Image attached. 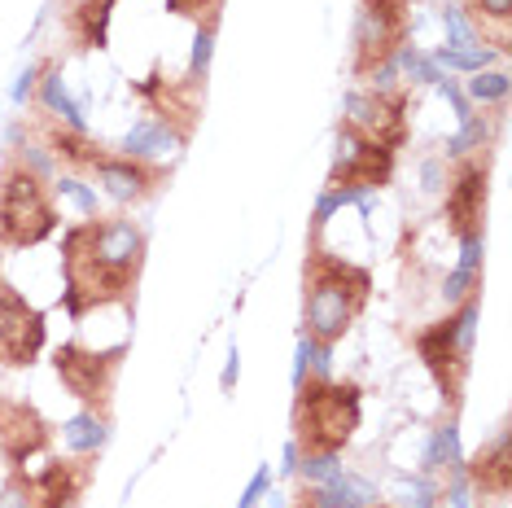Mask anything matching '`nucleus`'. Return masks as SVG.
I'll use <instances>...</instances> for the list:
<instances>
[{"label":"nucleus","instance_id":"nucleus-1","mask_svg":"<svg viewBox=\"0 0 512 508\" xmlns=\"http://www.w3.org/2000/svg\"><path fill=\"white\" fill-rule=\"evenodd\" d=\"M66 311L79 320L88 307L123 303L145 263V233L132 219H88L66 228Z\"/></svg>","mask_w":512,"mask_h":508},{"label":"nucleus","instance_id":"nucleus-2","mask_svg":"<svg viewBox=\"0 0 512 508\" xmlns=\"http://www.w3.org/2000/svg\"><path fill=\"white\" fill-rule=\"evenodd\" d=\"M307 290H302V325H307L311 342H342L351 333L355 316L368 303L372 290V276L355 263L337 259V254H324L320 246H311L307 259Z\"/></svg>","mask_w":512,"mask_h":508},{"label":"nucleus","instance_id":"nucleus-3","mask_svg":"<svg viewBox=\"0 0 512 508\" xmlns=\"http://www.w3.org/2000/svg\"><path fill=\"white\" fill-rule=\"evenodd\" d=\"M359 430V386L355 381H302L294 399V443L298 452H333Z\"/></svg>","mask_w":512,"mask_h":508},{"label":"nucleus","instance_id":"nucleus-4","mask_svg":"<svg viewBox=\"0 0 512 508\" xmlns=\"http://www.w3.org/2000/svg\"><path fill=\"white\" fill-rule=\"evenodd\" d=\"M57 211L36 171L22 163H5L0 171V250H27L53 237Z\"/></svg>","mask_w":512,"mask_h":508},{"label":"nucleus","instance_id":"nucleus-5","mask_svg":"<svg viewBox=\"0 0 512 508\" xmlns=\"http://www.w3.org/2000/svg\"><path fill=\"white\" fill-rule=\"evenodd\" d=\"M477 311H482V294L473 290L469 298H460L456 316L438 320L434 329H425L421 338H416V351H421L425 368L434 373L438 390L451 403L460 399L464 373H469V355H473V338H477Z\"/></svg>","mask_w":512,"mask_h":508},{"label":"nucleus","instance_id":"nucleus-6","mask_svg":"<svg viewBox=\"0 0 512 508\" xmlns=\"http://www.w3.org/2000/svg\"><path fill=\"white\" fill-rule=\"evenodd\" d=\"M412 0H359L355 9V75L368 79L407 44Z\"/></svg>","mask_w":512,"mask_h":508},{"label":"nucleus","instance_id":"nucleus-7","mask_svg":"<svg viewBox=\"0 0 512 508\" xmlns=\"http://www.w3.org/2000/svg\"><path fill=\"white\" fill-rule=\"evenodd\" d=\"M119 360H123V346L119 351H88L79 342H66V346H57L53 368L79 403H88L92 412H110V390H114Z\"/></svg>","mask_w":512,"mask_h":508},{"label":"nucleus","instance_id":"nucleus-8","mask_svg":"<svg viewBox=\"0 0 512 508\" xmlns=\"http://www.w3.org/2000/svg\"><path fill=\"white\" fill-rule=\"evenodd\" d=\"M390 171H394V149L368 141V136H359L355 127L342 123V132H337V158H333L329 189L368 193V189L390 184Z\"/></svg>","mask_w":512,"mask_h":508},{"label":"nucleus","instance_id":"nucleus-9","mask_svg":"<svg viewBox=\"0 0 512 508\" xmlns=\"http://www.w3.org/2000/svg\"><path fill=\"white\" fill-rule=\"evenodd\" d=\"M44 351V311H36L14 285L0 281V364L31 368Z\"/></svg>","mask_w":512,"mask_h":508},{"label":"nucleus","instance_id":"nucleus-10","mask_svg":"<svg viewBox=\"0 0 512 508\" xmlns=\"http://www.w3.org/2000/svg\"><path fill=\"white\" fill-rule=\"evenodd\" d=\"M403 110H407V97L394 88L351 92V97H346V127H355L359 136H368V141H377L386 149H399L407 136Z\"/></svg>","mask_w":512,"mask_h":508},{"label":"nucleus","instance_id":"nucleus-11","mask_svg":"<svg viewBox=\"0 0 512 508\" xmlns=\"http://www.w3.org/2000/svg\"><path fill=\"white\" fill-rule=\"evenodd\" d=\"M44 443H49V425L40 412L22 399H0V456L18 469L44 452Z\"/></svg>","mask_w":512,"mask_h":508},{"label":"nucleus","instance_id":"nucleus-12","mask_svg":"<svg viewBox=\"0 0 512 508\" xmlns=\"http://www.w3.org/2000/svg\"><path fill=\"white\" fill-rule=\"evenodd\" d=\"M482 215H486V163H460L456 180H451V193H447V224L451 233L464 237V233H482Z\"/></svg>","mask_w":512,"mask_h":508},{"label":"nucleus","instance_id":"nucleus-13","mask_svg":"<svg viewBox=\"0 0 512 508\" xmlns=\"http://www.w3.org/2000/svg\"><path fill=\"white\" fill-rule=\"evenodd\" d=\"M92 171H97V184L110 193L114 202H141L158 189V180H162V171L154 163L123 158V154H101Z\"/></svg>","mask_w":512,"mask_h":508},{"label":"nucleus","instance_id":"nucleus-14","mask_svg":"<svg viewBox=\"0 0 512 508\" xmlns=\"http://www.w3.org/2000/svg\"><path fill=\"white\" fill-rule=\"evenodd\" d=\"M31 482H36V508H79V495L88 487V465L84 460H53Z\"/></svg>","mask_w":512,"mask_h":508},{"label":"nucleus","instance_id":"nucleus-15","mask_svg":"<svg viewBox=\"0 0 512 508\" xmlns=\"http://www.w3.org/2000/svg\"><path fill=\"white\" fill-rule=\"evenodd\" d=\"M469 482L486 495V500H499V495H508V487H512V447H508V430H499L495 443H486L482 452L473 456Z\"/></svg>","mask_w":512,"mask_h":508},{"label":"nucleus","instance_id":"nucleus-16","mask_svg":"<svg viewBox=\"0 0 512 508\" xmlns=\"http://www.w3.org/2000/svg\"><path fill=\"white\" fill-rule=\"evenodd\" d=\"M184 127H171L167 119H145L123 136V158H141V163H158V158L176 154L184 145Z\"/></svg>","mask_w":512,"mask_h":508},{"label":"nucleus","instance_id":"nucleus-17","mask_svg":"<svg viewBox=\"0 0 512 508\" xmlns=\"http://www.w3.org/2000/svg\"><path fill=\"white\" fill-rule=\"evenodd\" d=\"M460 14L469 18L477 44H491L495 53L508 49V40H512V0H464Z\"/></svg>","mask_w":512,"mask_h":508},{"label":"nucleus","instance_id":"nucleus-18","mask_svg":"<svg viewBox=\"0 0 512 508\" xmlns=\"http://www.w3.org/2000/svg\"><path fill=\"white\" fill-rule=\"evenodd\" d=\"M62 438H66V447H71L75 456H97L101 447H106V438H110V412L84 408L79 417H71L62 425Z\"/></svg>","mask_w":512,"mask_h":508},{"label":"nucleus","instance_id":"nucleus-19","mask_svg":"<svg viewBox=\"0 0 512 508\" xmlns=\"http://www.w3.org/2000/svg\"><path fill=\"white\" fill-rule=\"evenodd\" d=\"M40 101H44V110H49V114H62L71 132H88L84 110H79V101L62 84V71H44V79H40Z\"/></svg>","mask_w":512,"mask_h":508},{"label":"nucleus","instance_id":"nucleus-20","mask_svg":"<svg viewBox=\"0 0 512 508\" xmlns=\"http://www.w3.org/2000/svg\"><path fill=\"white\" fill-rule=\"evenodd\" d=\"M49 149L71 167H97V158L106 154L101 145L88 141V132H71V127H49Z\"/></svg>","mask_w":512,"mask_h":508},{"label":"nucleus","instance_id":"nucleus-21","mask_svg":"<svg viewBox=\"0 0 512 508\" xmlns=\"http://www.w3.org/2000/svg\"><path fill=\"white\" fill-rule=\"evenodd\" d=\"M460 465H464L460 460V430H456V421H447L434 430V438H429L425 469H460Z\"/></svg>","mask_w":512,"mask_h":508},{"label":"nucleus","instance_id":"nucleus-22","mask_svg":"<svg viewBox=\"0 0 512 508\" xmlns=\"http://www.w3.org/2000/svg\"><path fill=\"white\" fill-rule=\"evenodd\" d=\"M495 49H482V44H464V49H442L434 53V66H447V71H469V75H477V71H486V66L495 62Z\"/></svg>","mask_w":512,"mask_h":508},{"label":"nucleus","instance_id":"nucleus-23","mask_svg":"<svg viewBox=\"0 0 512 508\" xmlns=\"http://www.w3.org/2000/svg\"><path fill=\"white\" fill-rule=\"evenodd\" d=\"M298 473H302V487H324V482L342 478V456L333 452H298Z\"/></svg>","mask_w":512,"mask_h":508},{"label":"nucleus","instance_id":"nucleus-24","mask_svg":"<svg viewBox=\"0 0 512 508\" xmlns=\"http://www.w3.org/2000/svg\"><path fill=\"white\" fill-rule=\"evenodd\" d=\"M469 97L477 106H495V101L508 97V75L504 71H477L469 79Z\"/></svg>","mask_w":512,"mask_h":508},{"label":"nucleus","instance_id":"nucleus-25","mask_svg":"<svg viewBox=\"0 0 512 508\" xmlns=\"http://www.w3.org/2000/svg\"><path fill=\"white\" fill-rule=\"evenodd\" d=\"M0 508H36V482L22 469L9 473V482L0 487Z\"/></svg>","mask_w":512,"mask_h":508},{"label":"nucleus","instance_id":"nucleus-26","mask_svg":"<svg viewBox=\"0 0 512 508\" xmlns=\"http://www.w3.org/2000/svg\"><path fill=\"white\" fill-rule=\"evenodd\" d=\"M399 504L403 508H434L438 504V491H434V482H425V478H399Z\"/></svg>","mask_w":512,"mask_h":508},{"label":"nucleus","instance_id":"nucleus-27","mask_svg":"<svg viewBox=\"0 0 512 508\" xmlns=\"http://www.w3.org/2000/svg\"><path fill=\"white\" fill-rule=\"evenodd\" d=\"M211 53H215V27H211V22H202V27H197V40H193V62H189L193 79H206Z\"/></svg>","mask_w":512,"mask_h":508},{"label":"nucleus","instance_id":"nucleus-28","mask_svg":"<svg viewBox=\"0 0 512 508\" xmlns=\"http://www.w3.org/2000/svg\"><path fill=\"white\" fill-rule=\"evenodd\" d=\"M57 189H62L66 198H71V202H75V206H79V211H84L88 219H97V193L84 189V184H79L75 176H62V180H57Z\"/></svg>","mask_w":512,"mask_h":508},{"label":"nucleus","instance_id":"nucleus-29","mask_svg":"<svg viewBox=\"0 0 512 508\" xmlns=\"http://www.w3.org/2000/svg\"><path fill=\"white\" fill-rule=\"evenodd\" d=\"M267 487H272V469L263 465V469L250 478V487H246V495L237 500V508H259V504H263V495H267Z\"/></svg>","mask_w":512,"mask_h":508},{"label":"nucleus","instance_id":"nucleus-30","mask_svg":"<svg viewBox=\"0 0 512 508\" xmlns=\"http://www.w3.org/2000/svg\"><path fill=\"white\" fill-rule=\"evenodd\" d=\"M473 281H477V272L456 268V272L447 276V285H442V294H447L451 303H460V298H469V294H473Z\"/></svg>","mask_w":512,"mask_h":508},{"label":"nucleus","instance_id":"nucleus-31","mask_svg":"<svg viewBox=\"0 0 512 508\" xmlns=\"http://www.w3.org/2000/svg\"><path fill=\"white\" fill-rule=\"evenodd\" d=\"M167 5L176 9V14H197V18L206 14V22H215V27H219V14H215L219 0H167Z\"/></svg>","mask_w":512,"mask_h":508},{"label":"nucleus","instance_id":"nucleus-32","mask_svg":"<svg viewBox=\"0 0 512 508\" xmlns=\"http://www.w3.org/2000/svg\"><path fill=\"white\" fill-rule=\"evenodd\" d=\"M477 263H482V233H464L460 237V268L477 272Z\"/></svg>","mask_w":512,"mask_h":508},{"label":"nucleus","instance_id":"nucleus-33","mask_svg":"<svg viewBox=\"0 0 512 508\" xmlns=\"http://www.w3.org/2000/svg\"><path fill=\"white\" fill-rule=\"evenodd\" d=\"M40 75H44V71H40V66H27V71H22V75H18V84H14V101H18V106H22V101H27V97H31V88H36V84H40Z\"/></svg>","mask_w":512,"mask_h":508},{"label":"nucleus","instance_id":"nucleus-34","mask_svg":"<svg viewBox=\"0 0 512 508\" xmlns=\"http://www.w3.org/2000/svg\"><path fill=\"white\" fill-rule=\"evenodd\" d=\"M451 508H469V482L464 478L451 482Z\"/></svg>","mask_w":512,"mask_h":508},{"label":"nucleus","instance_id":"nucleus-35","mask_svg":"<svg viewBox=\"0 0 512 508\" xmlns=\"http://www.w3.org/2000/svg\"><path fill=\"white\" fill-rule=\"evenodd\" d=\"M237 360H241V355L232 351V355H228V368H224V390H228L232 381H237V373H241V364H237Z\"/></svg>","mask_w":512,"mask_h":508},{"label":"nucleus","instance_id":"nucleus-36","mask_svg":"<svg viewBox=\"0 0 512 508\" xmlns=\"http://www.w3.org/2000/svg\"><path fill=\"white\" fill-rule=\"evenodd\" d=\"M289 508H316V487H302V495Z\"/></svg>","mask_w":512,"mask_h":508},{"label":"nucleus","instance_id":"nucleus-37","mask_svg":"<svg viewBox=\"0 0 512 508\" xmlns=\"http://www.w3.org/2000/svg\"><path fill=\"white\" fill-rule=\"evenodd\" d=\"M285 473H298V443H289L285 447V465H281Z\"/></svg>","mask_w":512,"mask_h":508},{"label":"nucleus","instance_id":"nucleus-38","mask_svg":"<svg viewBox=\"0 0 512 508\" xmlns=\"http://www.w3.org/2000/svg\"><path fill=\"white\" fill-rule=\"evenodd\" d=\"M263 508H289V504H285V495H281V491H272V487H267V495H263Z\"/></svg>","mask_w":512,"mask_h":508},{"label":"nucleus","instance_id":"nucleus-39","mask_svg":"<svg viewBox=\"0 0 512 508\" xmlns=\"http://www.w3.org/2000/svg\"><path fill=\"white\" fill-rule=\"evenodd\" d=\"M88 5H114V0H66V9H88Z\"/></svg>","mask_w":512,"mask_h":508},{"label":"nucleus","instance_id":"nucleus-40","mask_svg":"<svg viewBox=\"0 0 512 508\" xmlns=\"http://www.w3.org/2000/svg\"><path fill=\"white\" fill-rule=\"evenodd\" d=\"M368 508H386V504H368Z\"/></svg>","mask_w":512,"mask_h":508},{"label":"nucleus","instance_id":"nucleus-41","mask_svg":"<svg viewBox=\"0 0 512 508\" xmlns=\"http://www.w3.org/2000/svg\"><path fill=\"white\" fill-rule=\"evenodd\" d=\"M482 508H491V504H482Z\"/></svg>","mask_w":512,"mask_h":508},{"label":"nucleus","instance_id":"nucleus-42","mask_svg":"<svg viewBox=\"0 0 512 508\" xmlns=\"http://www.w3.org/2000/svg\"><path fill=\"white\" fill-rule=\"evenodd\" d=\"M0 368H5V364H0Z\"/></svg>","mask_w":512,"mask_h":508}]
</instances>
